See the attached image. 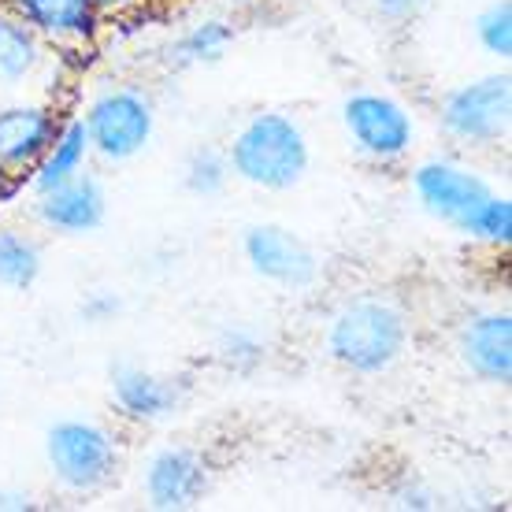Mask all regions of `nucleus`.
I'll list each match as a JSON object with an SVG mask.
<instances>
[{
  "instance_id": "obj_1",
  "label": "nucleus",
  "mask_w": 512,
  "mask_h": 512,
  "mask_svg": "<svg viewBox=\"0 0 512 512\" xmlns=\"http://www.w3.org/2000/svg\"><path fill=\"white\" fill-rule=\"evenodd\" d=\"M231 175L256 186V190H294L308 175L312 149L301 123L282 112H256L227 149Z\"/></svg>"
},
{
  "instance_id": "obj_2",
  "label": "nucleus",
  "mask_w": 512,
  "mask_h": 512,
  "mask_svg": "<svg viewBox=\"0 0 512 512\" xmlns=\"http://www.w3.org/2000/svg\"><path fill=\"white\" fill-rule=\"evenodd\" d=\"M409 349V320L386 297H357L338 308L327 331V353L334 364L357 375L390 372Z\"/></svg>"
},
{
  "instance_id": "obj_3",
  "label": "nucleus",
  "mask_w": 512,
  "mask_h": 512,
  "mask_svg": "<svg viewBox=\"0 0 512 512\" xmlns=\"http://www.w3.org/2000/svg\"><path fill=\"white\" fill-rule=\"evenodd\" d=\"M45 457L56 483L71 494H93L112 483L119 472V442L116 435L93 420H60L49 427Z\"/></svg>"
},
{
  "instance_id": "obj_4",
  "label": "nucleus",
  "mask_w": 512,
  "mask_h": 512,
  "mask_svg": "<svg viewBox=\"0 0 512 512\" xmlns=\"http://www.w3.org/2000/svg\"><path fill=\"white\" fill-rule=\"evenodd\" d=\"M86 134H90V149L104 156L108 164H127L138 153H145V145L153 141L156 116L149 97L138 90H104L97 93L86 108Z\"/></svg>"
},
{
  "instance_id": "obj_5",
  "label": "nucleus",
  "mask_w": 512,
  "mask_h": 512,
  "mask_svg": "<svg viewBox=\"0 0 512 512\" xmlns=\"http://www.w3.org/2000/svg\"><path fill=\"white\" fill-rule=\"evenodd\" d=\"M442 130L449 138L464 145H494L509 134L512 123V78L509 71L501 75H483L475 82H464L442 101Z\"/></svg>"
},
{
  "instance_id": "obj_6",
  "label": "nucleus",
  "mask_w": 512,
  "mask_h": 512,
  "mask_svg": "<svg viewBox=\"0 0 512 512\" xmlns=\"http://www.w3.org/2000/svg\"><path fill=\"white\" fill-rule=\"evenodd\" d=\"M342 123L360 156L375 164H397L412 153L416 123L409 108L386 93H353L342 104Z\"/></svg>"
},
{
  "instance_id": "obj_7",
  "label": "nucleus",
  "mask_w": 512,
  "mask_h": 512,
  "mask_svg": "<svg viewBox=\"0 0 512 512\" xmlns=\"http://www.w3.org/2000/svg\"><path fill=\"white\" fill-rule=\"evenodd\" d=\"M412 190L420 197L423 212L449 223L453 231H461L464 219L494 193L479 171L453 164V160H423L412 171Z\"/></svg>"
},
{
  "instance_id": "obj_8",
  "label": "nucleus",
  "mask_w": 512,
  "mask_h": 512,
  "mask_svg": "<svg viewBox=\"0 0 512 512\" xmlns=\"http://www.w3.org/2000/svg\"><path fill=\"white\" fill-rule=\"evenodd\" d=\"M245 260L260 279L286 286V290H305L320 279V256L312 253L294 231L279 223H256L242 238Z\"/></svg>"
},
{
  "instance_id": "obj_9",
  "label": "nucleus",
  "mask_w": 512,
  "mask_h": 512,
  "mask_svg": "<svg viewBox=\"0 0 512 512\" xmlns=\"http://www.w3.org/2000/svg\"><path fill=\"white\" fill-rule=\"evenodd\" d=\"M141 487L156 512H186L208 494V461L197 449L167 446L145 464Z\"/></svg>"
},
{
  "instance_id": "obj_10",
  "label": "nucleus",
  "mask_w": 512,
  "mask_h": 512,
  "mask_svg": "<svg viewBox=\"0 0 512 512\" xmlns=\"http://www.w3.org/2000/svg\"><path fill=\"white\" fill-rule=\"evenodd\" d=\"M41 41L52 45H93L101 38L104 15L93 0H4Z\"/></svg>"
},
{
  "instance_id": "obj_11",
  "label": "nucleus",
  "mask_w": 512,
  "mask_h": 512,
  "mask_svg": "<svg viewBox=\"0 0 512 512\" xmlns=\"http://www.w3.org/2000/svg\"><path fill=\"white\" fill-rule=\"evenodd\" d=\"M464 368L494 386L512 383V316L509 312H479L461 327Z\"/></svg>"
},
{
  "instance_id": "obj_12",
  "label": "nucleus",
  "mask_w": 512,
  "mask_h": 512,
  "mask_svg": "<svg viewBox=\"0 0 512 512\" xmlns=\"http://www.w3.org/2000/svg\"><path fill=\"white\" fill-rule=\"evenodd\" d=\"M60 134V119L41 104H12L0 108V164L26 175Z\"/></svg>"
},
{
  "instance_id": "obj_13",
  "label": "nucleus",
  "mask_w": 512,
  "mask_h": 512,
  "mask_svg": "<svg viewBox=\"0 0 512 512\" xmlns=\"http://www.w3.org/2000/svg\"><path fill=\"white\" fill-rule=\"evenodd\" d=\"M108 216L104 186L93 175H75L49 193H38V219L56 234H90Z\"/></svg>"
},
{
  "instance_id": "obj_14",
  "label": "nucleus",
  "mask_w": 512,
  "mask_h": 512,
  "mask_svg": "<svg viewBox=\"0 0 512 512\" xmlns=\"http://www.w3.org/2000/svg\"><path fill=\"white\" fill-rule=\"evenodd\" d=\"M112 397L119 412L134 423H160L179 409V386L134 364H119L112 372Z\"/></svg>"
},
{
  "instance_id": "obj_15",
  "label": "nucleus",
  "mask_w": 512,
  "mask_h": 512,
  "mask_svg": "<svg viewBox=\"0 0 512 512\" xmlns=\"http://www.w3.org/2000/svg\"><path fill=\"white\" fill-rule=\"evenodd\" d=\"M90 134H86V123L82 119H67L60 123V134L49 145V153L41 156L34 171H30V186L34 193H49L56 186L71 182L75 175H82V167L90 160Z\"/></svg>"
},
{
  "instance_id": "obj_16",
  "label": "nucleus",
  "mask_w": 512,
  "mask_h": 512,
  "mask_svg": "<svg viewBox=\"0 0 512 512\" xmlns=\"http://www.w3.org/2000/svg\"><path fill=\"white\" fill-rule=\"evenodd\" d=\"M45 60L41 38L15 12L0 8V82H26Z\"/></svg>"
},
{
  "instance_id": "obj_17",
  "label": "nucleus",
  "mask_w": 512,
  "mask_h": 512,
  "mask_svg": "<svg viewBox=\"0 0 512 512\" xmlns=\"http://www.w3.org/2000/svg\"><path fill=\"white\" fill-rule=\"evenodd\" d=\"M41 279V245L23 231H0V286L30 290Z\"/></svg>"
},
{
  "instance_id": "obj_18",
  "label": "nucleus",
  "mask_w": 512,
  "mask_h": 512,
  "mask_svg": "<svg viewBox=\"0 0 512 512\" xmlns=\"http://www.w3.org/2000/svg\"><path fill=\"white\" fill-rule=\"evenodd\" d=\"M234 41V26L223 23V19H205L197 23L190 34H182L179 45L171 49L175 64L193 67V64H216L219 56L227 52V45Z\"/></svg>"
},
{
  "instance_id": "obj_19",
  "label": "nucleus",
  "mask_w": 512,
  "mask_h": 512,
  "mask_svg": "<svg viewBox=\"0 0 512 512\" xmlns=\"http://www.w3.org/2000/svg\"><path fill=\"white\" fill-rule=\"evenodd\" d=\"M461 234L479 245H494V249L512 245V201L490 193L487 201L461 223Z\"/></svg>"
},
{
  "instance_id": "obj_20",
  "label": "nucleus",
  "mask_w": 512,
  "mask_h": 512,
  "mask_svg": "<svg viewBox=\"0 0 512 512\" xmlns=\"http://www.w3.org/2000/svg\"><path fill=\"white\" fill-rule=\"evenodd\" d=\"M227 179H231V164H227V153H219V149H197L186 160V190L197 197L223 193Z\"/></svg>"
},
{
  "instance_id": "obj_21",
  "label": "nucleus",
  "mask_w": 512,
  "mask_h": 512,
  "mask_svg": "<svg viewBox=\"0 0 512 512\" xmlns=\"http://www.w3.org/2000/svg\"><path fill=\"white\" fill-rule=\"evenodd\" d=\"M475 38H479V45H483L490 56L509 60L512 56V4L509 0L490 4L487 12L475 19Z\"/></svg>"
},
{
  "instance_id": "obj_22",
  "label": "nucleus",
  "mask_w": 512,
  "mask_h": 512,
  "mask_svg": "<svg viewBox=\"0 0 512 512\" xmlns=\"http://www.w3.org/2000/svg\"><path fill=\"white\" fill-rule=\"evenodd\" d=\"M223 360L238 372H253L256 364L264 360V342L253 331H245V327L227 331L223 334Z\"/></svg>"
},
{
  "instance_id": "obj_23",
  "label": "nucleus",
  "mask_w": 512,
  "mask_h": 512,
  "mask_svg": "<svg viewBox=\"0 0 512 512\" xmlns=\"http://www.w3.org/2000/svg\"><path fill=\"white\" fill-rule=\"evenodd\" d=\"M394 505L409 512H431L435 509V494L427 487H420V483H405V487H397Z\"/></svg>"
},
{
  "instance_id": "obj_24",
  "label": "nucleus",
  "mask_w": 512,
  "mask_h": 512,
  "mask_svg": "<svg viewBox=\"0 0 512 512\" xmlns=\"http://www.w3.org/2000/svg\"><path fill=\"white\" fill-rule=\"evenodd\" d=\"M427 4H431V0H375L379 15L390 19V23H409V19H416Z\"/></svg>"
},
{
  "instance_id": "obj_25",
  "label": "nucleus",
  "mask_w": 512,
  "mask_h": 512,
  "mask_svg": "<svg viewBox=\"0 0 512 512\" xmlns=\"http://www.w3.org/2000/svg\"><path fill=\"white\" fill-rule=\"evenodd\" d=\"M119 312V301L112 294H90V301L82 305V316L90 323H104L108 316H116Z\"/></svg>"
},
{
  "instance_id": "obj_26",
  "label": "nucleus",
  "mask_w": 512,
  "mask_h": 512,
  "mask_svg": "<svg viewBox=\"0 0 512 512\" xmlns=\"http://www.w3.org/2000/svg\"><path fill=\"white\" fill-rule=\"evenodd\" d=\"M23 186H26V175H19V171H12V167L0 164V205L15 201V197L23 193Z\"/></svg>"
},
{
  "instance_id": "obj_27",
  "label": "nucleus",
  "mask_w": 512,
  "mask_h": 512,
  "mask_svg": "<svg viewBox=\"0 0 512 512\" xmlns=\"http://www.w3.org/2000/svg\"><path fill=\"white\" fill-rule=\"evenodd\" d=\"M97 8H101V15H123V12H134L141 0H93Z\"/></svg>"
},
{
  "instance_id": "obj_28",
  "label": "nucleus",
  "mask_w": 512,
  "mask_h": 512,
  "mask_svg": "<svg viewBox=\"0 0 512 512\" xmlns=\"http://www.w3.org/2000/svg\"><path fill=\"white\" fill-rule=\"evenodd\" d=\"M0 509H15V512H26V509H34V501L26 498V494H0Z\"/></svg>"
},
{
  "instance_id": "obj_29",
  "label": "nucleus",
  "mask_w": 512,
  "mask_h": 512,
  "mask_svg": "<svg viewBox=\"0 0 512 512\" xmlns=\"http://www.w3.org/2000/svg\"><path fill=\"white\" fill-rule=\"evenodd\" d=\"M164 4H167V0H164Z\"/></svg>"
}]
</instances>
